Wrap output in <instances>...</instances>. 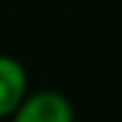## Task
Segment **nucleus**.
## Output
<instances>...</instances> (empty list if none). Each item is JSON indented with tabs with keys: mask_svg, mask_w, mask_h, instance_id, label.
Instances as JSON below:
<instances>
[{
	"mask_svg": "<svg viewBox=\"0 0 122 122\" xmlns=\"http://www.w3.org/2000/svg\"><path fill=\"white\" fill-rule=\"evenodd\" d=\"M10 117L12 122H74V108L60 91L43 89L26 93V98Z\"/></svg>",
	"mask_w": 122,
	"mask_h": 122,
	"instance_id": "obj_1",
	"label": "nucleus"
},
{
	"mask_svg": "<svg viewBox=\"0 0 122 122\" xmlns=\"http://www.w3.org/2000/svg\"><path fill=\"white\" fill-rule=\"evenodd\" d=\"M29 93L24 65L12 55H0V120L10 117Z\"/></svg>",
	"mask_w": 122,
	"mask_h": 122,
	"instance_id": "obj_2",
	"label": "nucleus"
}]
</instances>
